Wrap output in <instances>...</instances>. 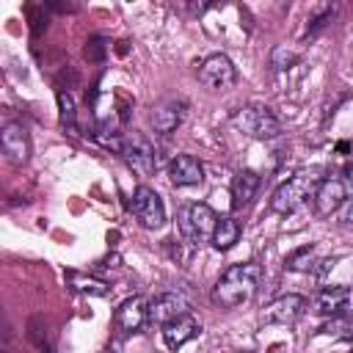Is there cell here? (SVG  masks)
Masks as SVG:
<instances>
[{
  "mask_svg": "<svg viewBox=\"0 0 353 353\" xmlns=\"http://www.w3.org/2000/svg\"><path fill=\"white\" fill-rule=\"evenodd\" d=\"M259 279H262L259 262L229 265L212 287V303H218L221 309H237V306L248 303L259 287Z\"/></svg>",
  "mask_w": 353,
  "mask_h": 353,
  "instance_id": "obj_1",
  "label": "cell"
},
{
  "mask_svg": "<svg viewBox=\"0 0 353 353\" xmlns=\"http://www.w3.org/2000/svg\"><path fill=\"white\" fill-rule=\"evenodd\" d=\"M215 223H218V215L210 204L204 201H196V204H185L179 207L176 212V226H179V234L188 245H201L207 237H212L215 232Z\"/></svg>",
  "mask_w": 353,
  "mask_h": 353,
  "instance_id": "obj_2",
  "label": "cell"
},
{
  "mask_svg": "<svg viewBox=\"0 0 353 353\" xmlns=\"http://www.w3.org/2000/svg\"><path fill=\"white\" fill-rule=\"evenodd\" d=\"M314 188H317L314 171H295L287 182H281V185L273 190L268 207H270L273 212H279V215H287V212L298 210V207L306 201V196L314 193Z\"/></svg>",
  "mask_w": 353,
  "mask_h": 353,
  "instance_id": "obj_3",
  "label": "cell"
},
{
  "mask_svg": "<svg viewBox=\"0 0 353 353\" xmlns=\"http://www.w3.org/2000/svg\"><path fill=\"white\" fill-rule=\"evenodd\" d=\"M232 124L248 135V138H256V141H270L281 132V121L273 116L270 108L265 105H245L240 108L234 116H232Z\"/></svg>",
  "mask_w": 353,
  "mask_h": 353,
  "instance_id": "obj_4",
  "label": "cell"
},
{
  "mask_svg": "<svg viewBox=\"0 0 353 353\" xmlns=\"http://www.w3.org/2000/svg\"><path fill=\"white\" fill-rule=\"evenodd\" d=\"M121 157L127 160V165L138 174V176H152L157 168V152L152 146V141L141 132H124V146H121Z\"/></svg>",
  "mask_w": 353,
  "mask_h": 353,
  "instance_id": "obj_5",
  "label": "cell"
},
{
  "mask_svg": "<svg viewBox=\"0 0 353 353\" xmlns=\"http://www.w3.org/2000/svg\"><path fill=\"white\" fill-rule=\"evenodd\" d=\"M199 80H201L207 88H215V91L232 88V85L237 83V66L232 63L229 55L212 52V55H207V58L199 63Z\"/></svg>",
  "mask_w": 353,
  "mask_h": 353,
  "instance_id": "obj_6",
  "label": "cell"
},
{
  "mask_svg": "<svg viewBox=\"0 0 353 353\" xmlns=\"http://www.w3.org/2000/svg\"><path fill=\"white\" fill-rule=\"evenodd\" d=\"M132 215L141 221V226L146 229H160L165 223V207L163 199L149 188V185H138L132 190Z\"/></svg>",
  "mask_w": 353,
  "mask_h": 353,
  "instance_id": "obj_7",
  "label": "cell"
},
{
  "mask_svg": "<svg viewBox=\"0 0 353 353\" xmlns=\"http://www.w3.org/2000/svg\"><path fill=\"white\" fill-rule=\"evenodd\" d=\"M306 309H309V301L303 295H281L262 309L259 320L265 325H292L306 314Z\"/></svg>",
  "mask_w": 353,
  "mask_h": 353,
  "instance_id": "obj_8",
  "label": "cell"
},
{
  "mask_svg": "<svg viewBox=\"0 0 353 353\" xmlns=\"http://www.w3.org/2000/svg\"><path fill=\"white\" fill-rule=\"evenodd\" d=\"M347 199V190H345V182L339 176H325L317 182L314 193H312V207H314V215L320 218H328L331 212H336Z\"/></svg>",
  "mask_w": 353,
  "mask_h": 353,
  "instance_id": "obj_9",
  "label": "cell"
},
{
  "mask_svg": "<svg viewBox=\"0 0 353 353\" xmlns=\"http://www.w3.org/2000/svg\"><path fill=\"white\" fill-rule=\"evenodd\" d=\"M0 149L11 165H25L30 157V138L19 121H8L0 132Z\"/></svg>",
  "mask_w": 353,
  "mask_h": 353,
  "instance_id": "obj_10",
  "label": "cell"
},
{
  "mask_svg": "<svg viewBox=\"0 0 353 353\" xmlns=\"http://www.w3.org/2000/svg\"><path fill=\"white\" fill-rule=\"evenodd\" d=\"M146 320H149V301L141 298V295H132V298L121 301L116 314H113V323H116L119 334H135L146 325Z\"/></svg>",
  "mask_w": 353,
  "mask_h": 353,
  "instance_id": "obj_11",
  "label": "cell"
},
{
  "mask_svg": "<svg viewBox=\"0 0 353 353\" xmlns=\"http://www.w3.org/2000/svg\"><path fill=\"white\" fill-rule=\"evenodd\" d=\"M185 119V102L182 99H160L149 110V124L154 127L157 135H171Z\"/></svg>",
  "mask_w": 353,
  "mask_h": 353,
  "instance_id": "obj_12",
  "label": "cell"
},
{
  "mask_svg": "<svg viewBox=\"0 0 353 353\" xmlns=\"http://www.w3.org/2000/svg\"><path fill=\"white\" fill-rule=\"evenodd\" d=\"M188 312H190V303H188V298L179 295V292H160V295H154V298L149 301V320H152V323H160V325H165V323H171V320H176V317H182V314H188Z\"/></svg>",
  "mask_w": 353,
  "mask_h": 353,
  "instance_id": "obj_13",
  "label": "cell"
},
{
  "mask_svg": "<svg viewBox=\"0 0 353 353\" xmlns=\"http://www.w3.org/2000/svg\"><path fill=\"white\" fill-rule=\"evenodd\" d=\"M168 179L174 188H193L204 182V165L193 154H176L168 163Z\"/></svg>",
  "mask_w": 353,
  "mask_h": 353,
  "instance_id": "obj_14",
  "label": "cell"
},
{
  "mask_svg": "<svg viewBox=\"0 0 353 353\" xmlns=\"http://www.w3.org/2000/svg\"><path fill=\"white\" fill-rule=\"evenodd\" d=\"M199 331H201V323L188 312V314H182V317H176V320L163 325V342H165L168 350H179L185 342L196 339Z\"/></svg>",
  "mask_w": 353,
  "mask_h": 353,
  "instance_id": "obj_15",
  "label": "cell"
},
{
  "mask_svg": "<svg viewBox=\"0 0 353 353\" xmlns=\"http://www.w3.org/2000/svg\"><path fill=\"white\" fill-rule=\"evenodd\" d=\"M347 298H350V290H347V287H342V284L320 287L309 306H312V312H314V314L331 317V314H336V312H342V309H345Z\"/></svg>",
  "mask_w": 353,
  "mask_h": 353,
  "instance_id": "obj_16",
  "label": "cell"
},
{
  "mask_svg": "<svg viewBox=\"0 0 353 353\" xmlns=\"http://www.w3.org/2000/svg\"><path fill=\"white\" fill-rule=\"evenodd\" d=\"M256 190H259V174L251 171V168L237 171L234 179H232V207H234V210L248 207L251 199L256 196Z\"/></svg>",
  "mask_w": 353,
  "mask_h": 353,
  "instance_id": "obj_17",
  "label": "cell"
},
{
  "mask_svg": "<svg viewBox=\"0 0 353 353\" xmlns=\"http://www.w3.org/2000/svg\"><path fill=\"white\" fill-rule=\"evenodd\" d=\"M240 234H243V226H240L237 218H218L210 243H212L215 251H229V248L240 240Z\"/></svg>",
  "mask_w": 353,
  "mask_h": 353,
  "instance_id": "obj_18",
  "label": "cell"
},
{
  "mask_svg": "<svg viewBox=\"0 0 353 353\" xmlns=\"http://www.w3.org/2000/svg\"><path fill=\"white\" fill-rule=\"evenodd\" d=\"M320 334H328V336H336V339H353V312L342 309V312L331 314L320 325Z\"/></svg>",
  "mask_w": 353,
  "mask_h": 353,
  "instance_id": "obj_19",
  "label": "cell"
},
{
  "mask_svg": "<svg viewBox=\"0 0 353 353\" xmlns=\"http://www.w3.org/2000/svg\"><path fill=\"white\" fill-rule=\"evenodd\" d=\"M66 281L72 284V290H77V292H85V295H97V298H105L108 292H110V287L105 284V281H99V279H94V276H83V273H66Z\"/></svg>",
  "mask_w": 353,
  "mask_h": 353,
  "instance_id": "obj_20",
  "label": "cell"
},
{
  "mask_svg": "<svg viewBox=\"0 0 353 353\" xmlns=\"http://www.w3.org/2000/svg\"><path fill=\"white\" fill-rule=\"evenodd\" d=\"M28 339H30L41 353H50V350H52V347H50V339H47V323H44L41 314L30 317V323H28Z\"/></svg>",
  "mask_w": 353,
  "mask_h": 353,
  "instance_id": "obj_21",
  "label": "cell"
},
{
  "mask_svg": "<svg viewBox=\"0 0 353 353\" xmlns=\"http://www.w3.org/2000/svg\"><path fill=\"white\" fill-rule=\"evenodd\" d=\"M314 245H301V248H295L287 259H284V265L290 268V270H309L312 268V262H314Z\"/></svg>",
  "mask_w": 353,
  "mask_h": 353,
  "instance_id": "obj_22",
  "label": "cell"
},
{
  "mask_svg": "<svg viewBox=\"0 0 353 353\" xmlns=\"http://www.w3.org/2000/svg\"><path fill=\"white\" fill-rule=\"evenodd\" d=\"M295 61H298V55H295L292 50H287L284 44L273 47V52H270V66H273L276 72H284V69H290Z\"/></svg>",
  "mask_w": 353,
  "mask_h": 353,
  "instance_id": "obj_23",
  "label": "cell"
},
{
  "mask_svg": "<svg viewBox=\"0 0 353 353\" xmlns=\"http://www.w3.org/2000/svg\"><path fill=\"white\" fill-rule=\"evenodd\" d=\"M105 52H108V41H105L102 36H91V39L85 41V50H83L85 61L99 63V61H105Z\"/></svg>",
  "mask_w": 353,
  "mask_h": 353,
  "instance_id": "obj_24",
  "label": "cell"
},
{
  "mask_svg": "<svg viewBox=\"0 0 353 353\" xmlns=\"http://www.w3.org/2000/svg\"><path fill=\"white\" fill-rule=\"evenodd\" d=\"M58 110H61V124L74 130V99L66 91H58Z\"/></svg>",
  "mask_w": 353,
  "mask_h": 353,
  "instance_id": "obj_25",
  "label": "cell"
},
{
  "mask_svg": "<svg viewBox=\"0 0 353 353\" xmlns=\"http://www.w3.org/2000/svg\"><path fill=\"white\" fill-rule=\"evenodd\" d=\"M334 11H336L334 6H320V8H317V14H314V17L309 19V30H306V33H309V36H314L317 30H323V28H325V25L331 22Z\"/></svg>",
  "mask_w": 353,
  "mask_h": 353,
  "instance_id": "obj_26",
  "label": "cell"
},
{
  "mask_svg": "<svg viewBox=\"0 0 353 353\" xmlns=\"http://www.w3.org/2000/svg\"><path fill=\"white\" fill-rule=\"evenodd\" d=\"M339 218H342V223H350L353 226V196H347L345 204L339 207Z\"/></svg>",
  "mask_w": 353,
  "mask_h": 353,
  "instance_id": "obj_27",
  "label": "cell"
},
{
  "mask_svg": "<svg viewBox=\"0 0 353 353\" xmlns=\"http://www.w3.org/2000/svg\"><path fill=\"white\" fill-rule=\"evenodd\" d=\"M3 353H8V350H3Z\"/></svg>",
  "mask_w": 353,
  "mask_h": 353,
  "instance_id": "obj_28",
  "label": "cell"
}]
</instances>
